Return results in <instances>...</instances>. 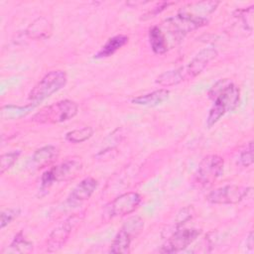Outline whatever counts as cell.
<instances>
[{"mask_svg":"<svg viewBox=\"0 0 254 254\" xmlns=\"http://www.w3.org/2000/svg\"><path fill=\"white\" fill-rule=\"evenodd\" d=\"M201 233L197 228H178L169 237L167 242L162 246V253H177L190 245Z\"/></svg>","mask_w":254,"mask_h":254,"instance_id":"obj_8","label":"cell"},{"mask_svg":"<svg viewBox=\"0 0 254 254\" xmlns=\"http://www.w3.org/2000/svg\"><path fill=\"white\" fill-rule=\"evenodd\" d=\"M33 250V243L27 240L22 232L15 235L14 239L2 253H30Z\"/></svg>","mask_w":254,"mask_h":254,"instance_id":"obj_20","label":"cell"},{"mask_svg":"<svg viewBox=\"0 0 254 254\" xmlns=\"http://www.w3.org/2000/svg\"><path fill=\"white\" fill-rule=\"evenodd\" d=\"M52 31L51 22L46 17H39L27 28L26 35L34 40H43L49 38Z\"/></svg>","mask_w":254,"mask_h":254,"instance_id":"obj_14","label":"cell"},{"mask_svg":"<svg viewBox=\"0 0 254 254\" xmlns=\"http://www.w3.org/2000/svg\"><path fill=\"white\" fill-rule=\"evenodd\" d=\"M36 106L34 103H29L25 106H19L14 104L4 105L1 108V118L3 120H16L26 116Z\"/></svg>","mask_w":254,"mask_h":254,"instance_id":"obj_19","label":"cell"},{"mask_svg":"<svg viewBox=\"0 0 254 254\" xmlns=\"http://www.w3.org/2000/svg\"><path fill=\"white\" fill-rule=\"evenodd\" d=\"M217 56V51L214 48H205L198 52L192 60L184 66H180L183 72L185 80L191 79L197 76L208 65V64L214 60Z\"/></svg>","mask_w":254,"mask_h":254,"instance_id":"obj_11","label":"cell"},{"mask_svg":"<svg viewBox=\"0 0 254 254\" xmlns=\"http://www.w3.org/2000/svg\"><path fill=\"white\" fill-rule=\"evenodd\" d=\"M170 96V91L166 88H161L155 91H152L147 94H143L137 97L132 98L131 102L137 105L143 106H157L167 100Z\"/></svg>","mask_w":254,"mask_h":254,"instance_id":"obj_16","label":"cell"},{"mask_svg":"<svg viewBox=\"0 0 254 254\" xmlns=\"http://www.w3.org/2000/svg\"><path fill=\"white\" fill-rule=\"evenodd\" d=\"M149 41L152 51L156 55H164L168 52L169 46L159 26H154L149 31Z\"/></svg>","mask_w":254,"mask_h":254,"instance_id":"obj_18","label":"cell"},{"mask_svg":"<svg viewBox=\"0 0 254 254\" xmlns=\"http://www.w3.org/2000/svg\"><path fill=\"white\" fill-rule=\"evenodd\" d=\"M133 238L135 237L129 231H127L124 227H121V229L115 235L109 251L111 253H122V254L129 253L130 244Z\"/></svg>","mask_w":254,"mask_h":254,"instance_id":"obj_17","label":"cell"},{"mask_svg":"<svg viewBox=\"0 0 254 254\" xmlns=\"http://www.w3.org/2000/svg\"><path fill=\"white\" fill-rule=\"evenodd\" d=\"M98 186V183L95 179L91 177H87L83 179L78 185L75 186V188L71 190L67 197V201L71 205H76L78 203H81L85 200H87L94 190H96Z\"/></svg>","mask_w":254,"mask_h":254,"instance_id":"obj_12","label":"cell"},{"mask_svg":"<svg viewBox=\"0 0 254 254\" xmlns=\"http://www.w3.org/2000/svg\"><path fill=\"white\" fill-rule=\"evenodd\" d=\"M218 5L219 2L217 1L192 2L180 8L178 15L206 25L208 22L207 17L215 11Z\"/></svg>","mask_w":254,"mask_h":254,"instance_id":"obj_10","label":"cell"},{"mask_svg":"<svg viewBox=\"0 0 254 254\" xmlns=\"http://www.w3.org/2000/svg\"><path fill=\"white\" fill-rule=\"evenodd\" d=\"M21 209L19 207L7 208L1 212L0 215V228L3 229L5 226L10 224L15 218L19 216Z\"/></svg>","mask_w":254,"mask_h":254,"instance_id":"obj_24","label":"cell"},{"mask_svg":"<svg viewBox=\"0 0 254 254\" xmlns=\"http://www.w3.org/2000/svg\"><path fill=\"white\" fill-rule=\"evenodd\" d=\"M174 4L173 2H160L158 3L155 7H153L150 11H148L145 15H143V17L141 18L142 20H146V19H149V18H152L154 16H156L157 14L161 13L163 10H165L166 8H168L170 5Z\"/></svg>","mask_w":254,"mask_h":254,"instance_id":"obj_27","label":"cell"},{"mask_svg":"<svg viewBox=\"0 0 254 254\" xmlns=\"http://www.w3.org/2000/svg\"><path fill=\"white\" fill-rule=\"evenodd\" d=\"M184 75L183 72L181 70V67L175 68V69H170L167 70L165 72H163L162 74H160L157 79L156 82L162 86H173L176 84H179L180 82L184 81Z\"/></svg>","mask_w":254,"mask_h":254,"instance_id":"obj_21","label":"cell"},{"mask_svg":"<svg viewBox=\"0 0 254 254\" xmlns=\"http://www.w3.org/2000/svg\"><path fill=\"white\" fill-rule=\"evenodd\" d=\"M208 97L213 102L206 118V125L210 128L227 112L234 110L238 106L240 91L232 81L223 78L211 86L208 91Z\"/></svg>","mask_w":254,"mask_h":254,"instance_id":"obj_1","label":"cell"},{"mask_svg":"<svg viewBox=\"0 0 254 254\" xmlns=\"http://www.w3.org/2000/svg\"><path fill=\"white\" fill-rule=\"evenodd\" d=\"M21 155V150H14L11 152H7L1 155V167H0V174H4L8 171L19 159Z\"/></svg>","mask_w":254,"mask_h":254,"instance_id":"obj_23","label":"cell"},{"mask_svg":"<svg viewBox=\"0 0 254 254\" xmlns=\"http://www.w3.org/2000/svg\"><path fill=\"white\" fill-rule=\"evenodd\" d=\"M81 217L78 214L69 216L65 220L58 224L50 233L47 239V251L56 252L60 250L68 239L72 229L80 221Z\"/></svg>","mask_w":254,"mask_h":254,"instance_id":"obj_7","label":"cell"},{"mask_svg":"<svg viewBox=\"0 0 254 254\" xmlns=\"http://www.w3.org/2000/svg\"><path fill=\"white\" fill-rule=\"evenodd\" d=\"M192 213H193V210L191 207H185L181 209L176 217V222H175L176 229L180 228L184 223L190 220L192 217Z\"/></svg>","mask_w":254,"mask_h":254,"instance_id":"obj_26","label":"cell"},{"mask_svg":"<svg viewBox=\"0 0 254 254\" xmlns=\"http://www.w3.org/2000/svg\"><path fill=\"white\" fill-rule=\"evenodd\" d=\"M239 162L243 167H249L253 164V141L248 142L245 148L240 152Z\"/></svg>","mask_w":254,"mask_h":254,"instance_id":"obj_25","label":"cell"},{"mask_svg":"<svg viewBox=\"0 0 254 254\" xmlns=\"http://www.w3.org/2000/svg\"><path fill=\"white\" fill-rule=\"evenodd\" d=\"M59 155V149L53 145L43 146L37 149L32 155L31 162L37 169H42L53 163Z\"/></svg>","mask_w":254,"mask_h":254,"instance_id":"obj_13","label":"cell"},{"mask_svg":"<svg viewBox=\"0 0 254 254\" xmlns=\"http://www.w3.org/2000/svg\"><path fill=\"white\" fill-rule=\"evenodd\" d=\"M224 161L218 155L205 156L198 164L194 175V184L199 188L211 186L223 173Z\"/></svg>","mask_w":254,"mask_h":254,"instance_id":"obj_5","label":"cell"},{"mask_svg":"<svg viewBox=\"0 0 254 254\" xmlns=\"http://www.w3.org/2000/svg\"><path fill=\"white\" fill-rule=\"evenodd\" d=\"M129 38L125 35H117L107 40V42L101 47V49L94 54V59H105L114 55L118 50L124 47L128 43Z\"/></svg>","mask_w":254,"mask_h":254,"instance_id":"obj_15","label":"cell"},{"mask_svg":"<svg viewBox=\"0 0 254 254\" xmlns=\"http://www.w3.org/2000/svg\"><path fill=\"white\" fill-rule=\"evenodd\" d=\"M140 203L141 195L135 191H128L114 198L106 206V211L109 218L121 217L134 212Z\"/></svg>","mask_w":254,"mask_h":254,"instance_id":"obj_9","label":"cell"},{"mask_svg":"<svg viewBox=\"0 0 254 254\" xmlns=\"http://www.w3.org/2000/svg\"><path fill=\"white\" fill-rule=\"evenodd\" d=\"M82 169L79 158H70L47 170L41 178V190L49 189L56 182H68L77 177Z\"/></svg>","mask_w":254,"mask_h":254,"instance_id":"obj_4","label":"cell"},{"mask_svg":"<svg viewBox=\"0 0 254 254\" xmlns=\"http://www.w3.org/2000/svg\"><path fill=\"white\" fill-rule=\"evenodd\" d=\"M66 81L67 75L64 70L57 69L49 71L32 88L28 98L31 103L37 105L39 102L61 90L66 84Z\"/></svg>","mask_w":254,"mask_h":254,"instance_id":"obj_3","label":"cell"},{"mask_svg":"<svg viewBox=\"0 0 254 254\" xmlns=\"http://www.w3.org/2000/svg\"><path fill=\"white\" fill-rule=\"evenodd\" d=\"M93 135V129L90 126H84L79 129H74L65 134V140L77 144L88 140Z\"/></svg>","mask_w":254,"mask_h":254,"instance_id":"obj_22","label":"cell"},{"mask_svg":"<svg viewBox=\"0 0 254 254\" xmlns=\"http://www.w3.org/2000/svg\"><path fill=\"white\" fill-rule=\"evenodd\" d=\"M252 192V188L227 185L211 190L206 199L213 204H235L247 197Z\"/></svg>","mask_w":254,"mask_h":254,"instance_id":"obj_6","label":"cell"},{"mask_svg":"<svg viewBox=\"0 0 254 254\" xmlns=\"http://www.w3.org/2000/svg\"><path fill=\"white\" fill-rule=\"evenodd\" d=\"M78 111V105L68 99L45 106L32 116V121L39 124H57L73 118Z\"/></svg>","mask_w":254,"mask_h":254,"instance_id":"obj_2","label":"cell"}]
</instances>
